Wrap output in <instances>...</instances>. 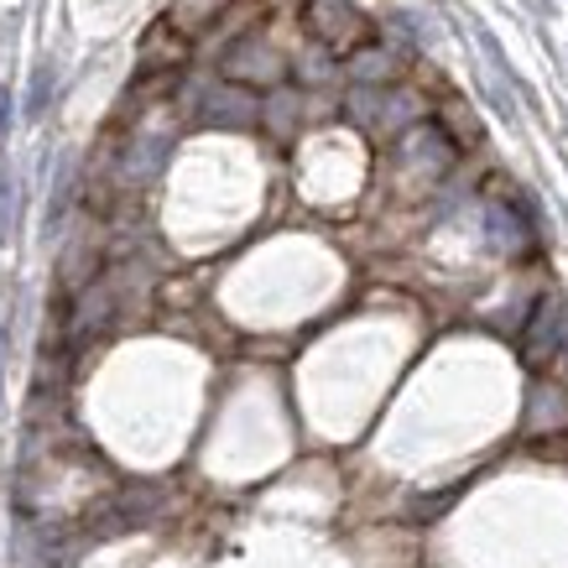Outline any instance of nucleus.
<instances>
[{
  "instance_id": "0eeeda50",
  "label": "nucleus",
  "mask_w": 568,
  "mask_h": 568,
  "mask_svg": "<svg viewBox=\"0 0 568 568\" xmlns=\"http://www.w3.org/2000/svg\"><path fill=\"white\" fill-rule=\"evenodd\" d=\"M6 131H11V94L0 84V141H6Z\"/></svg>"
},
{
  "instance_id": "f03ea898",
  "label": "nucleus",
  "mask_w": 568,
  "mask_h": 568,
  "mask_svg": "<svg viewBox=\"0 0 568 568\" xmlns=\"http://www.w3.org/2000/svg\"><path fill=\"white\" fill-rule=\"evenodd\" d=\"M220 73L230 84H245V89H276L287 79V58L276 48H266V42H256V37H245V42H235L224 52Z\"/></svg>"
},
{
  "instance_id": "f257e3e1",
  "label": "nucleus",
  "mask_w": 568,
  "mask_h": 568,
  "mask_svg": "<svg viewBox=\"0 0 568 568\" xmlns=\"http://www.w3.org/2000/svg\"><path fill=\"white\" fill-rule=\"evenodd\" d=\"M303 27L313 42H324L334 58H355L361 48L376 42V21L349 0H303Z\"/></svg>"
},
{
  "instance_id": "423d86ee",
  "label": "nucleus",
  "mask_w": 568,
  "mask_h": 568,
  "mask_svg": "<svg viewBox=\"0 0 568 568\" xmlns=\"http://www.w3.org/2000/svg\"><path fill=\"white\" fill-rule=\"evenodd\" d=\"M11 204H17V183L11 173H0V241L11 235Z\"/></svg>"
},
{
  "instance_id": "20e7f679",
  "label": "nucleus",
  "mask_w": 568,
  "mask_h": 568,
  "mask_svg": "<svg viewBox=\"0 0 568 568\" xmlns=\"http://www.w3.org/2000/svg\"><path fill=\"white\" fill-rule=\"evenodd\" d=\"M183 63H189V32H183L173 17L156 21L152 32H146V42H141V73H168V79H178Z\"/></svg>"
},
{
  "instance_id": "39448f33",
  "label": "nucleus",
  "mask_w": 568,
  "mask_h": 568,
  "mask_svg": "<svg viewBox=\"0 0 568 568\" xmlns=\"http://www.w3.org/2000/svg\"><path fill=\"white\" fill-rule=\"evenodd\" d=\"M349 73L365 79V84H386V79L396 73V63L386 58V52H376V42H371V48H361L355 58H349Z\"/></svg>"
},
{
  "instance_id": "7ed1b4c3",
  "label": "nucleus",
  "mask_w": 568,
  "mask_h": 568,
  "mask_svg": "<svg viewBox=\"0 0 568 568\" xmlns=\"http://www.w3.org/2000/svg\"><path fill=\"white\" fill-rule=\"evenodd\" d=\"M558 349H564V303H558V297H542L532 313V324H527V334H521V361L532 365V371H542Z\"/></svg>"
}]
</instances>
